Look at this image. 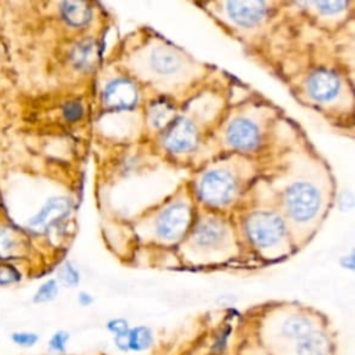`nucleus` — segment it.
I'll return each mask as SVG.
<instances>
[{
	"label": "nucleus",
	"mask_w": 355,
	"mask_h": 355,
	"mask_svg": "<svg viewBox=\"0 0 355 355\" xmlns=\"http://www.w3.org/2000/svg\"><path fill=\"white\" fill-rule=\"evenodd\" d=\"M284 208L295 222H308L313 219L320 208L322 196L312 183L301 180L290 184L283 194Z\"/></svg>",
	"instance_id": "f257e3e1"
},
{
	"label": "nucleus",
	"mask_w": 355,
	"mask_h": 355,
	"mask_svg": "<svg viewBox=\"0 0 355 355\" xmlns=\"http://www.w3.org/2000/svg\"><path fill=\"white\" fill-rule=\"evenodd\" d=\"M245 232L254 245L268 250L279 244L286 234L284 220L272 211H258L248 216Z\"/></svg>",
	"instance_id": "f03ea898"
},
{
	"label": "nucleus",
	"mask_w": 355,
	"mask_h": 355,
	"mask_svg": "<svg viewBox=\"0 0 355 355\" xmlns=\"http://www.w3.org/2000/svg\"><path fill=\"white\" fill-rule=\"evenodd\" d=\"M237 191V180L227 169H211L200 182L198 194L201 200L211 207H223L229 204Z\"/></svg>",
	"instance_id": "7ed1b4c3"
},
{
	"label": "nucleus",
	"mask_w": 355,
	"mask_h": 355,
	"mask_svg": "<svg viewBox=\"0 0 355 355\" xmlns=\"http://www.w3.org/2000/svg\"><path fill=\"white\" fill-rule=\"evenodd\" d=\"M190 207L184 202H173L157 218L155 232L162 240H176L190 225Z\"/></svg>",
	"instance_id": "20e7f679"
},
{
	"label": "nucleus",
	"mask_w": 355,
	"mask_h": 355,
	"mask_svg": "<svg viewBox=\"0 0 355 355\" xmlns=\"http://www.w3.org/2000/svg\"><path fill=\"white\" fill-rule=\"evenodd\" d=\"M198 141V133L196 125L184 116L173 118L168 125L164 136L165 147L176 154L191 151Z\"/></svg>",
	"instance_id": "39448f33"
},
{
	"label": "nucleus",
	"mask_w": 355,
	"mask_h": 355,
	"mask_svg": "<svg viewBox=\"0 0 355 355\" xmlns=\"http://www.w3.org/2000/svg\"><path fill=\"white\" fill-rule=\"evenodd\" d=\"M308 96L318 103H330L338 97L341 92L340 78L330 69L319 68L311 72L305 80Z\"/></svg>",
	"instance_id": "423d86ee"
},
{
	"label": "nucleus",
	"mask_w": 355,
	"mask_h": 355,
	"mask_svg": "<svg viewBox=\"0 0 355 355\" xmlns=\"http://www.w3.org/2000/svg\"><path fill=\"white\" fill-rule=\"evenodd\" d=\"M103 100L110 110L126 111L136 107L139 101V92L130 79L115 78L105 85L103 90Z\"/></svg>",
	"instance_id": "0eeeda50"
},
{
	"label": "nucleus",
	"mask_w": 355,
	"mask_h": 355,
	"mask_svg": "<svg viewBox=\"0 0 355 355\" xmlns=\"http://www.w3.org/2000/svg\"><path fill=\"white\" fill-rule=\"evenodd\" d=\"M71 209V201L65 197H53L28 220V227L36 233H44L62 220Z\"/></svg>",
	"instance_id": "6e6552de"
},
{
	"label": "nucleus",
	"mask_w": 355,
	"mask_h": 355,
	"mask_svg": "<svg viewBox=\"0 0 355 355\" xmlns=\"http://www.w3.org/2000/svg\"><path fill=\"white\" fill-rule=\"evenodd\" d=\"M226 141L236 150L250 151L259 144L261 130L254 121L239 116L227 125Z\"/></svg>",
	"instance_id": "1a4fd4ad"
},
{
	"label": "nucleus",
	"mask_w": 355,
	"mask_h": 355,
	"mask_svg": "<svg viewBox=\"0 0 355 355\" xmlns=\"http://www.w3.org/2000/svg\"><path fill=\"white\" fill-rule=\"evenodd\" d=\"M226 226L223 222L215 218H207L200 222L193 229L191 237L193 243L202 250L218 248L226 237Z\"/></svg>",
	"instance_id": "9d476101"
},
{
	"label": "nucleus",
	"mask_w": 355,
	"mask_h": 355,
	"mask_svg": "<svg viewBox=\"0 0 355 355\" xmlns=\"http://www.w3.org/2000/svg\"><path fill=\"white\" fill-rule=\"evenodd\" d=\"M229 18L244 28L254 26L266 14V3L263 1H227L225 3Z\"/></svg>",
	"instance_id": "9b49d317"
},
{
	"label": "nucleus",
	"mask_w": 355,
	"mask_h": 355,
	"mask_svg": "<svg viewBox=\"0 0 355 355\" xmlns=\"http://www.w3.org/2000/svg\"><path fill=\"white\" fill-rule=\"evenodd\" d=\"M150 64L153 69L159 75H173L180 68V57L166 49V47H155L150 55Z\"/></svg>",
	"instance_id": "f8f14e48"
},
{
	"label": "nucleus",
	"mask_w": 355,
	"mask_h": 355,
	"mask_svg": "<svg viewBox=\"0 0 355 355\" xmlns=\"http://www.w3.org/2000/svg\"><path fill=\"white\" fill-rule=\"evenodd\" d=\"M60 12L62 19L75 28H80L92 19L90 6L82 1H64L61 3Z\"/></svg>",
	"instance_id": "ddd939ff"
},
{
	"label": "nucleus",
	"mask_w": 355,
	"mask_h": 355,
	"mask_svg": "<svg viewBox=\"0 0 355 355\" xmlns=\"http://www.w3.org/2000/svg\"><path fill=\"white\" fill-rule=\"evenodd\" d=\"M330 348L329 338L316 330L309 331L304 337H301L297 343V354L298 355H327Z\"/></svg>",
	"instance_id": "4468645a"
},
{
	"label": "nucleus",
	"mask_w": 355,
	"mask_h": 355,
	"mask_svg": "<svg viewBox=\"0 0 355 355\" xmlns=\"http://www.w3.org/2000/svg\"><path fill=\"white\" fill-rule=\"evenodd\" d=\"M173 115L175 107L166 98H158L153 101L147 110V121L155 129H161L169 125L173 121Z\"/></svg>",
	"instance_id": "2eb2a0df"
},
{
	"label": "nucleus",
	"mask_w": 355,
	"mask_h": 355,
	"mask_svg": "<svg viewBox=\"0 0 355 355\" xmlns=\"http://www.w3.org/2000/svg\"><path fill=\"white\" fill-rule=\"evenodd\" d=\"M312 322L305 318V316H290L288 319L284 320L283 326H282V333L284 337L287 338H295L300 340L301 337H304L305 334H308L309 331H312Z\"/></svg>",
	"instance_id": "dca6fc26"
},
{
	"label": "nucleus",
	"mask_w": 355,
	"mask_h": 355,
	"mask_svg": "<svg viewBox=\"0 0 355 355\" xmlns=\"http://www.w3.org/2000/svg\"><path fill=\"white\" fill-rule=\"evenodd\" d=\"M94 44L89 40H85L75 46L71 53V60L76 68H87L94 60Z\"/></svg>",
	"instance_id": "f3484780"
},
{
	"label": "nucleus",
	"mask_w": 355,
	"mask_h": 355,
	"mask_svg": "<svg viewBox=\"0 0 355 355\" xmlns=\"http://www.w3.org/2000/svg\"><path fill=\"white\" fill-rule=\"evenodd\" d=\"M153 341V336L151 331L144 327V326H139L133 330H129L128 334V349H133V351H143L146 348L150 347Z\"/></svg>",
	"instance_id": "a211bd4d"
},
{
	"label": "nucleus",
	"mask_w": 355,
	"mask_h": 355,
	"mask_svg": "<svg viewBox=\"0 0 355 355\" xmlns=\"http://www.w3.org/2000/svg\"><path fill=\"white\" fill-rule=\"evenodd\" d=\"M18 252V241L12 232L7 227H0V259L15 258Z\"/></svg>",
	"instance_id": "6ab92c4d"
},
{
	"label": "nucleus",
	"mask_w": 355,
	"mask_h": 355,
	"mask_svg": "<svg viewBox=\"0 0 355 355\" xmlns=\"http://www.w3.org/2000/svg\"><path fill=\"white\" fill-rule=\"evenodd\" d=\"M58 294V284L57 280L50 279L46 280L44 283H42L39 286V288L35 291L32 301L35 304H44V302H50L53 301Z\"/></svg>",
	"instance_id": "aec40b11"
},
{
	"label": "nucleus",
	"mask_w": 355,
	"mask_h": 355,
	"mask_svg": "<svg viewBox=\"0 0 355 355\" xmlns=\"http://www.w3.org/2000/svg\"><path fill=\"white\" fill-rule=\"evenodd\" d=\"M108 329L115 333V344L119 349H128V334L129 327L125 319H114L108 322Z\"/></svg>",
	"instance_id": "412c9836"
},
{
	"label": "nucleus",
	"mask_w": 355,
	"mask_h": 355,
	"mask_svg": "<svg viewBox=\"0 0 355 355\" xmlns=\"http://www.w3.org/2000/svg\"><path fill=\"white\" fill-rule=\"evenodd\" d=\"M40 336L35 331L17 330L10 334V341L19 348H32L39 343Z\"/></svg>",
	"instance_id": "4be33fe9"
},
{
	"label": "nucleus",
	"mask_w": 355,
	"mask_h": 355,
	"mask_svg": "<svg viewBox=\"0 0 355 355\" xmlns=\"http://www.w3.org/2000/svg\"><path fill=\"white\" fill-rule=\"evenodd\" d=\"M68 340H69V334L64 330H58L55 331L47 343L49 351L53 354H64L68 345Z\"/></svg>",
	"instance_id": "5701e85b"
},
{
	"label": "nucleus",
	"mask_w": 355,
	"mask_h": 355,
	"mask_svg": "<svg viewBox=\"0 0 355 355\" xmlns=\"http://www.w3.org/2000/svg\"><path fill=\"white\" fill-rule=\"evenodd\" d=\"M58 277L68 287H75L79 283V272H78V269L71 262H65L60 268Z\"/></svg>",
	"instance_id": "b1692460"
},
{
	"label": "nucleus",
	"mask_w": 355,
	"mask_h": 355,
	"mask_svg": "<svg viewBox=\"0 0 355 355\" xmlns=\"http://www.w3.org/2000/svg\"><path fill=\"white\" fill-rule=\"evenodd\" d=\"M21 280L19 270L10 263H0V286H10Z\"/></svg>",
	"instance_id": "393cba45"
},
{
	"label": "nucleus",
	"mask_w": 355,
	"mask_h": 355,
	"mask_svg": "<svg viewBox=\"0 0 355 355\" xmlns=\"http://www.w3.org/2000/svg\"><path fill=\"white\" fill-rule=\"evenodd\" d=\"M83 105L80 101L78 100H72V101H68L64 104L62 107V115L67 121L69 122H76L79 121L82 116H83Z\"/></svg>",
	"instance_id": "a878e982"
},
{
	"label": "nucleus",
	"mask_w": 355,
	"mask_h": 355,
	"mask_svg": "<svg viewBox=\"0 0 355 355\" xmlns=\"http://www.w3.org/2000/svg\"><path fill=\"white\" fill-rule=\"evenodd\" d=\"M311 6L316 7V10L320 14L333 15V14L341 12L348 6V3H345V1H313V3H311Z\"/></svg>",
	"instance_id": "bb28decb"
},
{
	"label": "nucleus",
	"mask_w": 355,
	"mask_h": 355,
	"mask_svg": "<svg viewBox=\"0 0 355 355\" xmlns=\"http://www.w3.org/2000/svg\"><path fill=\"white\" fill-rule=\"evenodd\" d=\"M78 301L82 304V305H89L92 302V297L87 294V293H80L79 297H78Z\"/></svg>",
	"instance_id": "cd10ccee"
},
{
	"label": "nucleus",
	"mask_w": 355,
	"mask_h": 355,
	"mask_svg": "<svg viewBox=\"0 0 355 355\" xmlns=\"http://www.w3.org/2000/svg\"><path fill=\"white\" fill-rule=\"evenodd\" d=\"M343 265H344L345 268H348V269H352V268H354V257H352V254L347 255V258L343 259Z\"/></svg>",
	"instance_id": "c85d7f7f"
}]
</instances>
